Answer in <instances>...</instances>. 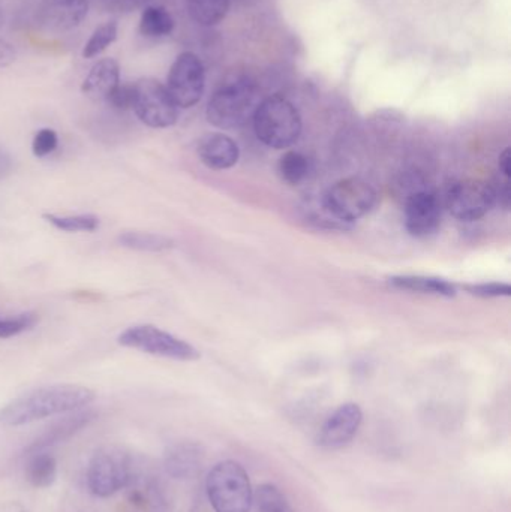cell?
Returning a JSON list of instances; mask_svg holds the SVG:
<instances>
[{
  "mask_svg": "<svg viewBox=\"0 0 511 512\" xmlns=\"http://www.w3.org/2000/svg\"><path fill=\"white\" fill-rule=\"evenodd\" d=\"M95 391L83 385L59 384L36 388L0 409V424L24 426L53 415L78 411L95 400Z\"/></svg>",
  "mask_w": 511,
  "mask_h": 512,
  "instance_id": "cell-1",
  "label": "cell"
},
{
  "mask_svg": "<svg viewBox=\"0 0 511 512\" xmlns=\"http://www.w3.org/2000/svg\"><path fill=\"white\" fill-rule=\"evenodd\" d=\"M255 134L258 140L272 149H288L302 134V117L293 102L281 95L263 99L255 110Z\"/></svg>",
  "mask_w": 511,
  "mask_h": 512,
  "instance_id": "cell-2",
  "label": "cell"
},
{
  "mask_svg": "<svg viewBox=\"0 0 511 512\" xmlns=\"http://www.w3.org/2000/svg\"><path fill=\"white\" fill-rule=\"evenodd\" d=\"M258 87L248 78L230 81L219 87L209 104L206 116L219 129H236L254 117L258 104Z\"/></svg>",
  "mask_w": 511,
  "mask_h": 512,
  "instance_id": "cell-3",
  "label": "cell"
},
{
  "mask_svg": "<svg viewBox=\"0 0 511 512\" xmlns=\"http://www.w3.org/2000/svg\"><path fill=\"white\" fill-rule=\"evenodd\" d=\"M206 489L215 512L251 511L254 493L248 474L239 463H218L207 477Z\"/></svg>",
  "mask_w": 511,
  "mask_h": 512,
  "instance_id": "cell-4",
  "label": "cell"
},
{
  "mask_svg": "<svg viewBox=\"0 0 511 512\" xmlns=\"http://www.w3.org/2000/svg\"><path fill=\"white\" fill-rule=\"evenodd\" d=\"M132 110L141 123L153 129H165L176 125L179 107L168 93L167 87L155 78H140L132 84Z\"/></svg>",
  "mask_w": 511,
  "mask_h": 512,
  "instance_id": "cell-5",
  "label": "cell"
},
{
  "mask_svg": "<svg viewBox=\"0 0 511 512\" xmlns=\"http://www.w3.org/2000/svg\"><path fill=\"white\" fill-rule=\"evenodd\" d=\"M377 200V192L368 182L359 177H350L335 183L324 195L323 204L333 219L348 224L368 215Z\"/></svg>",
  "mask_w": 511,
  "mask_h": 512,
  "instance_id": "cell-6",
  "label": "cell"
},
{
  "mask_svg": "<svg viewBox=\"0 0 511 512\" xmlns=\"http://www.w3.org/2000/svg\"><path fill=\"white\" fill-rule=\"evenodd\" d=\"M117 340L126 348L138 349L156 357L177 361H195L200 358V352L191 343L153 325H134L126 328Z\"/></svg>",
  "mask_w": 511,
  "mask_h": 512,
  "instance_id": "cell-7",
  "label": "cell"
},
{
  "mask_svg": "<svg viewBox=\"0 0 511 512\" xmlns=\"http://www.w3.org/2000/svg\"><path fill=\"white\" fill-rule=\"evenodd\" d=\"M165 87L177 107L197 105L206 89V69L200 57L192 51L179 54L168 72Z\"/></svg>",
  "mask_w": 511,
  "mask_h": 512,
  "instance_id": "cell-8",
  "label": "cell"
},
{
  "mask_svg": "<svg viewBox=\"0 0 511 512\" xmlns=\"http://www.w3.org/2000/svg\"><path fill=\"white\" fill-rule=\"evenodd\" d=\"M129 459L116 448H102L90 460L87 487L98 498H110L128 484Z\"/></svg>",
  "mask_w": 511,
  "mask_h": 512,
  "instance_id": "cell-9",
  "label": "cell"
},
{
  "mask_svg": "<svg viewBox=\"0 0 511 512\" xmlns=\"http://www.w3.org/2000/svg\"><path fill=\"white\" fill-rule=\"evenodd\" d=\"M447 209L459 221H477L497 204V188L483 180L456 183L447 194Z\"/></svg>",
  "mask_w": 511,
  "mask_h": 512,
  "instance_id": "cell-10",
  "label": "cell"
},
{
  "mask_svg": "<svg viewBox=\"0 0 511 512\" xmlns=\"http://www.w3.org/2000/svg\"><path fill=\"white\" fill-rule=\"evenodd\" d=\"M443 219V204L437 194L420 191L405 204V227L411 236L425 239L437 233Z\"/></svg>",
  "mask_w": 511,
  "mask_h": 512,
  "instance_id": "cell-11",
  "label": "cell"
},
{
  "mask_svg": "<svg viewBox=\"0 0 511 512\" xmlns=\"http://www.w3.org/2000/svg\"><path fill=\"white\" fill-rule=\"evenodd\" d=\"M362 409L356 403L339 406L321 427L318 445L327 450H338L353 441L362 424Z\"/></svg>",
  "mask_w": 511,
  "mask_h": 512,
  "instance_id": "cell-12",
  "label": "cell"
},
{
  "mask_svg": "<svg viewBox=\"0 0 511 512\" xmlns=\"http://www.w3.org/2000/svg\"><path fill=\"white\" fill-rule=\"evenodd\" d=\"M87 12V0H42L38 8V20L45 29L66 32L80 26Z\"/></svg>",
  "mask_w": 511,
  "mask_h": 512,
  "instance_id": "cell-13",
  "label": "cell"
},
{
  "mask_svg": "<svg viewBox=\"0 0 511 512\" xmlns=\"http://www.w3.org/2000/svg\"><path fill=\"white\" fill-rule=\"evenodd\" d=\"M198 158L210 170L222 171L234 167L240 158V149L233 138L224 134H207L197 147Z\"/></svg>",
  "mask_w": 511,
  "mask_h": 512,
  "instance_id": "cell-14",
  "label": "cell"
},
{
  "mask_svg": "<svg viewBox=\"0 0 511 512\" xmlns=\"http://www.w3.org/2000/svg\"><path fill=\"white\" fill-rule=\"evenodd\" d=\"M120 84V66L117 60L107 57L90 68L81 84V92L92 101H107L110 93Z\"/></svg>",
  "mask_w": 511,
  "mask_h": 512,
  "instance_id": "cell-15",
  "label": "cell"
},
{
  "mask_svg": "<svg viewBox=\"0 0 511 512\" xmlns=\"http://www.w3.org/2000/svg\"><path fill=\"white\" fill-rule=\"evenodd\" d=\"M390 285L404 291L420 292V294L441 295V297H455L456 288L453 283L438 277L428 276H393Z\"/></svg>",
  "mask_w": 511,
  "mask_h": 512,
  "instance_id": "cell-16",
  "label": "cell"
},
{
  "mask_svg": "<svg viewBox=\"0 0 511 512\" xmlns=\"http://www.w3.org/2000/svg\"><path fill=\"white\" fill-rule=\"evenodd\" d=\"M174 26L173 15L164 6H146L141 12L138 29L144 38L161 39L170 36Z\"/></svg>",
  "mask_w": 511,
  "mask_h": 512,
  "instance_id": "cell-17",
  "label": "cell"
},
{
  "mask_svg": "<svg viewBox=\"0 0 511 512\" xmlns=\"http://www.w3.org/2000/svg\"><path fill=\"white\" fill-rule=\"evenodd\" d=\"M188 11L200 26H216L227 17L230 0H188Z\"/></svg>",
  "mask_w": 511,
  "mask_h": 512,
  "instance_id": "cell-18",
  "label": "cell"
},
{
  "mask_svg": "<svg viewBox=\"0 0 511 512\" xmlns=\"http://www.w3.org/2000/svg\"><path fill=\"white\" fill-rule=\"evenodd\" d=\"M57 462L51 454L38 453L26 466V480L36 489H47L56 481Z\"/></svg>",
  "mask_w": 511,
  "mask_h": 512,
  "instance_id": "cell-19",
  "label": "cell"
},
{
  "mask_svg": "<svg viewBox=\"0 0 511 512\" xmlns=\"http://www.w3.org/2000/svg\"><path fill=\"white\" fill-rule=\"evenodd\" d=\"M117 242L123 248L140 252H162L173 248L174 242L159 234L140 233V231H125L117 237Z\"/></svg>",
  "mask_w": 511,
  "mask_h": 512,
  "instance_id": "cell-20",
  "label": "cell"
},
{
  "mask_svg": "<svg viewBox=\"0 0 511 512\" xmlns=\"http://www.w3.org/2000/svg\"><path fill=\"white\" fill-rule=\"evenodd\" d=\"M309 170H311L309 159L303 153L291 150V152L284 153V156L279 159V174L288 185L297 186L305 182Z\"/></svg>",
  "mask_w": 511,
  "mask_h": 512,
  "instance_id": "cell-21",
  "label": "cell"
},
{
  "mask_svg": "<svg viewBox=\"0 0 511 512\" xmlns=\"http://www.w3.org/2000/svg\"><path fill=\"white\" fill-rule=\"evenodd\" d=\"M117 33H119V26H117L116 21H107V23L96 27V29L93 30L89 41L84 45V59H93V57L104 53V51L107 50L114 41H116Z\"/></svg>",
  "mask_w": 511,
  "mask_h": 512,
  "instance_id": "cell-22",
  "label": "cell"
},
{
  "mask_svg": "<svg viewBox=\"0 0 511 512\" xmlns=\"http://www.w3.org/2000/svg\"><path fill=\"white\" fill-rule=\"evenodd\" d=\"M44 219L56 230L65 231V233H92L99 228V219L95 215H44Z\"/></svg>",
  "mask_w": 511,
  "mask_h": 512,
  "instance_id": "cell-23",
  "label": "cell"
},
{
  "mask_svg": "<svg viewBox=\"0 0 511 512\" xmlns=\"http://www.w3.org/2000/svg\"><path fill=\"white\" fill-rule=\"evenodd\" d=\"M38 322L39 315L35 312H24L9 318L0 316V339H9L24 331L32 330Z\"/></svg>",
  "mask_w": 511,
  "mask_h": 512,
  "instance_id": "cell-24",
  "label": "cell"
},
{
  "mask_svg": "<svg viewBox=\"0 0 511 512\" xmlns=\"http://www.w3.org/2000/svg\"><path fill=\"white\" fill-rule=\"evenodd\" d=\"M257 505L260 512H294L284 495L270 484L258 489Z\"/></svg>",
  "mask_w": 511,
  "mask_h": 512,
  "instance_id": "cell-25",
  "label": "cell"
},
{
  "mask_svg": "<svg viewBox=\"0 0 511 512\" xmlns=\"http://www.w3.org/2000/svg\"><path fill=\"white\" fill-rule=\"evenodd\" d=\"M197 462H195V454L186 447H179L168 454V471L176 477H185L189 474V471L197 468Z\"/></svg>",
  "mask_w": 511,
  "mask_h": 512,
  "instance_id": "cell-26",
  "label": "cell"
},
{
  "mask_svg": "<svg viewBox=\"0 0 511 512\" xmlns=\"http://www.w3.org/2000/svg\"><path fill=\"white\" fill-rule=\"evenodd\" d=\"M57 144H59V138H57L56 131L48 128L41 129L33 138V155L36 158H44V156L50 155L56 150Z\"/></svg>",
  "mask_w": 511,
  "mask_h": 512,
  "instance_id": "cell-27",
  "label": "cell"
},
{
  "mask_svg": "<svg viewBox=\"0 0 511 512\" xmlns=\"http://www.w3.org/2000/svg\"><path fill=\"white\" fill-rule=\"evenodd\" d=\"M132 96H134V89L132 84H119L110 96L107 98V104L113 110L128 111L132 110Z\"/></svg>",
  "mask_w": 511,
  "mask_h": 512,
  "instance_id": "cell-28",
  "label": "cell"
},
{
  "mask_svg": "<svg viewBox=\"0 0 511 512\" xmlns=\"http://www.w3.org/2000/svg\"><path fill=\"white\" fill-rule=\"evenodd\" d=\"M467 291L473 295H479V297L491 298V297H509L511 294V288L509 283H480V285H468L465 286Z\"/></svg>",
  "mask_w": 511,
  "mask_h": 512,
  "instance_id": "cell-29",
  "label": "cell"
},
{
  "mask_svg": "<svg viewBox=\"0 0 511 512\" xmlns=\"http://www.w3.org/2000/svg\"><path fill=\"white\" fill-rule=\"evenodd\" d=\"M102 2H104V5L107 6L110 11L126 14V12L143 8L149 0H102Z\"/></svg>",
  "mask_w": 511,
  "mask_h": 512,
  "instance_id": "cell-30",
  "label": "cell"
},
{
  "mask_svg": "<svg viewBox=\"0 0 511 512\" xmlns=\"http://www.w3.org/2000/svg\"><path fill=\"white\" fill-rule=\"evenodd\" d=\"M17 59V51L14 45L6 39L0 38V69L8 68Z\"/></svg>",
  "mask_w": 511,
  "mask_h": 512,
  "instance_id": "cell-31",
  "label": "cell"
},
{
  "mask_svg": "<svg viewBox=\"0 0 511 512\" xmlns=\"http://www.w3.org/2000/svg\"><path fill=\"white\" fill-rule=\"evenodd\" d=\"M12 165H14V162H12L11 156L0 149V182L11 174Z\"/></svg>",
  "mask_w": 511,
  "mask_h": 512,
  "instance_id": "cell-32",
  "label": "cell"
},
{
  "mask_svg": "<svg viewBox=\"0 0 511 512\" xmlns=\"http://www.w3.org/2000/svg\"><path fill=\"white\" fill-rule=\"evenodd\" d=\"M498 167H500L501 174H503L504 180H509L511 176V155L510 149L504 150L500 155V162H498Z\"/></svg>",
  "mask_w": 511,
  "mask_h": 512,
  "instance_id": "cell-33",
  "label": "cell"
},
{
  "mask_svg": "<svg viewBox=\"0 0 511 512\" xmlns=\"http://www.w3.org/2000/svg\"><path fill=\"white\" fill-rule=\"evenodd\" d=\"M2 26H3V14H2V9H0V29H2Z\"/></svg>",
  "mask_w": 511,
  "mask_h": 512,
  "instance_id": "cell-34",
  "label": "cell"
}]
</instances>
